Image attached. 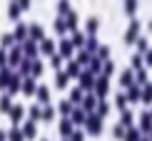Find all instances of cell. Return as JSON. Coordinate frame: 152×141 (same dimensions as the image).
Segmentation results:
<instances>
[{"label": "cell", "instance_id": "6da1fadb", "mask_svg": "<svg viewBox=\"0 0 152 141\" xmlns=\"http://www.w3.org/2000/svg\"><path fill=\"white\" fill-rule=\"evenodd\" d=\"M58 8H60V10H62V12H65V10H67V8H70V5H67V0H60V5H58Z\"/></svg>", "mask_w": 152, "mask_h": 141}]
</instances>
